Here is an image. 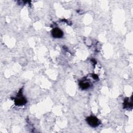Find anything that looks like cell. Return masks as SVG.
<instances>
[{
    "mask_svg": "<svg viewBox=\"0 0 133 133\" xmlns=\"http://www.w3.org/2000/svg\"><path fill=\"white\" fill-rule=\"evenodd\" d=\"M87 123L92 127H96L99 124V119L95 116H90L87 118Z\"/></svg>",
    "mask_w": 133,
    "mask_h": 133,
    "instance_id": "obj_1",
    "label": "cell"
},
{
    "mask_svg": "<svg viewBox=\"0 0 133 133\" xmlns=\"http://www.w3.org/2000/svg\"><path fill=\"white\" fill-rule=\"evenodd\" d=\"M52 36L56 38H59L63 36V32L59 28H54L51 31Z\"/></svg>",
    "mask_w": 133,
    "mask_h": 133,
    "instance_id": "obj_2",
    "label": "cell"
},
{
    "mask_svg": "<svg viewBox=\"0 0 133 133\" xmlns=\"http://www.w3.org/2000/svg\"><path fill=\"white\" fill-rule=\"evenodd\" d=\"M26 103V99L23 97H19L15 100V103L17 105H22Z\"/></svg>",
    "mask_w": 133,
    "mask_h": 133,
    "instance_id": "obj_3",
    "label": "cell"
},
{
    "mask_svg": "<svg viewBox=\"0 0 133 133\" xmlns=\"http://www.w3.org/2000/svg\"><path fill=\"white\" fill-rule=\"evenodd\" d=\"M79 86L81 88L83 89H85L88 88L89 87V84L88 82H85L83 81H81L79 83Z\"/></svg>",
    "mask_w": 133,
    "mask_h": 133,
    "instance_id": "obj_4",
    "label": "cell"
}]
</instances>
